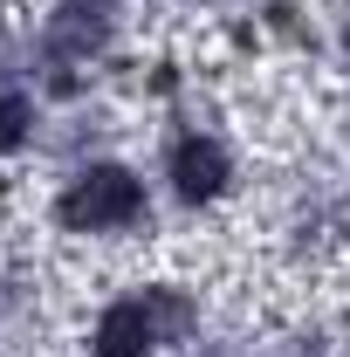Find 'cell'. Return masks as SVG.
<instances>
[{"label": "cell", "instance_id": "obj_1", "mask_svg": "<svg viewBox=\"0 0 350 357\" xmlns=\"http://www.w3.org/2000/svg\"><path fill=\"white\" fill-rule=\"evenodd\" d=\"M192 323H199L192 296H178V289H137V296H117L110 310L96 316L89 357H151L165 344H185Z\"/></svg>", "mask_w": 350, "mask_h": 357}, {"label": "cell", "instance_id": "obj_2", "mask_svg": "<svg viewBox=\"0 0 350 357\" xmlns=\"http://www.w3.org/2000/svg\"><path fill=\"white\" fill-rule=\"evenodd\" d=\"M55 220L69 234H131L151 220V199H144V178L131 165H83L55 192Z\"/></svg>", "mask_w": 350, "mask_h": 357}, {"label": "cell", "instance_id": "obj_3", "mask_svg": "<svg viewBox=\"0 0 350 357\" xmlns=\"http://www.w3.org/2000/svg\"><path fill=\"white\" fill-rule=\"evenodd\" d=\"M227 172H234V165H227V144H220V137L185 131L172 144V192H178V199H192V206L213 199L220 185H227Z\"/></svg>", "mask_w": 350, "mask_h": 357}, {"label": "cell", "instance_id": "obj_4", "mask_svg": "<svg viewBox=\"0 0 350 357\" xmlns=\"http://www.w3.org/2000/svg\"><path fill=\"white\" fill-rule=\"evenodd\" d=\"M96 42H103V14H96V7H62V14H55V28H48V48H55L62 62L89 55Z\"/></svg>", "mask_w": 350, "mask_h": 357}, {"label": "cell", "instance_id": "obj_5", "mask_svg": "<svg viewBox=\"0 0 350 357\" xmlns=\"http://www.w3.org/2000/svg\"><path fill=\"white\" fill-rule=\"evenodd\" d=\"M28 117H35L28 96H21V89H0V151H14V144L28 137Z\"/></svg>", "mask_w": 350, "mask_h": 357}]
</instances>
